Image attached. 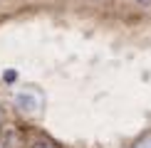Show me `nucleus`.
Here are the masks:
<instances>
[{"instance_id":"nucleus-1","label":"nucleus","mask_w":151,"mask_h":148,"mask_svg":"<svg viewBox=\"0 0 151 148\" xmlns=\"http://www.w3.org/2000/svg\"><path fill=\"white\" fill-rule=\"evenodd\" d=\"M134 148H151V136H149V138H144V141H139Z\"/></svg>"},{"instance_id":"nucleus-3","label":"nucleus","mask_w":151,"mask_h":148,"mask_svg":"<svg viewBox=\"0 0 151 148\" xmlns=\"http://www.w3.org/2000/svg\"><path fill=\"white\" fill-rule=\"evenodd\" d=\"M0 119H3V114H0Z\"/></svg>"},{"instance_id":"nucleus-2","label":"nucleus","mask_w":151,"mask_h":148,"mask_svg":"<svg viewBox=\"0 0 151 148\" xmlns=\"http://www.w3.org/2000/svg\"><path fill=\"white\" fill-rule=\"evenodd\" d=\"M139 3H144V5H146V3H151V0H139Z\"/></svg>"}]
</instances>
